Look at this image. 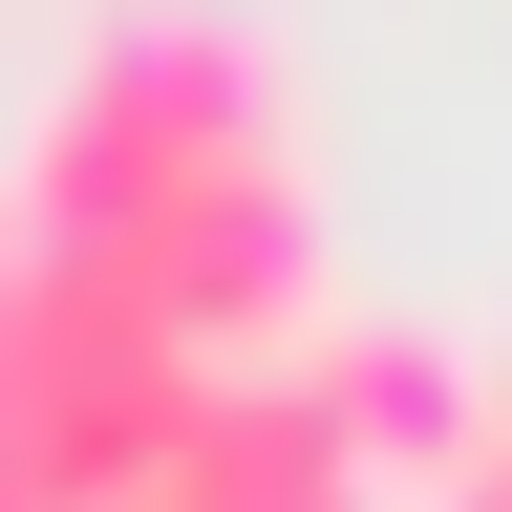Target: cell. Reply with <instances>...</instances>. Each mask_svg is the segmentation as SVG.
Segmentation results:
<instances>
[{"mask_svg":"<svg viewBox=\"0 0 512 512\" xmlns=\"http://www.w3.org/2000/svg\"><path fill=\"white\" fill-rule=\"evenodd\" d=\"M150 512H384V470L320 427L299 363H256V384H214V406H192V448L150 470Z\"/></svg>","mask_w":512,"mask_h":512,"instance_id":"3957f363","label":"cell"},{"mask_svg":"<svg viewBox=\"0 0 512 512\" xmlns=\"http://www.w3.org/2000/svg\"><path fill=\"white\" fill-rule=\"evenodd\" d=\"M0 214L43 256H86L171 320L214 384H256L278 342H320V192H299V86L256 22H107L86 64L43 86Z\"/></svg>","mask_w":512,"mask_h":512,"instance_id":"6da1fadb","label":"cell"},{"mask_svg":"<svg viewBox=\"0 0 512 512\" xmlns=\"http://www.w3.org/2000/svg\"><path fill=\"white\" fill-rule=\"evenodd\" d=\"M192 406H214V363L128 278H86V256H43L0 214V512H150Z\"/></svg>","mask_w":512,"mask_h":512,"instance_id":"7a4b0ae2","label":"cell"},{"mask_svg":"<svg viewBox=\"0 0 512 512\" xmlns=\"http://www.w3.org/2000/svg\"><path fill=\"white\" fill-rule=\"evenodd\" d=\"M491 406H512V363H491Z\"/></svg>","mask_w":512,"mask_h":512,"instance_id":"5b68a950","label":"cell"},{"mask_svg":"<svg viewBox=\"0 0 512 512\" xmlns=\"http://www.w3.org/2000/svg\"><path fill=\"white\" fill-rule=\"evenodd\" d=\"M406 512H512V406H491V427H470V448H448V470H427V491H406Z\"/></svg>","mask_w":512,"mask_h":512,"instance_id":"277c9868","label":"cell"}]
</instances>
